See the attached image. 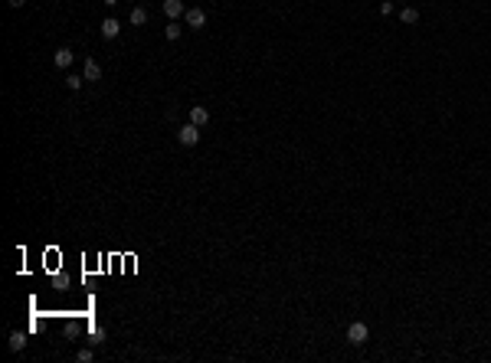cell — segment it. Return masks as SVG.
Wrapping results in <instances>:
<instances>
[{"label": "cell", "instance_id": "1", "mask_svg": "<svg viewBox=\"0 0 491 363\" xmlns=\"http://www.w3.org/2000/svg\"><path fill=\"white\" fill-rule=\"evenodd\" d=\"M367 337H370V327H367L364 321H354L351 327H347V340H351L354 347H364V344H367Z\"/></svg>", "mask_w": 491, "mask_h": 363}, {"label": "cell", "instance_id": "2", "mask_svg": "<svg viewBox=\"0 0 491 363\" xmlns=\"http://www.w3.org/2000/svg\"><path fill=\"white\" fill-rule=\"evenodd\" d=\"M177 141L184 144V147H194V144L200 141V128H196L194 121H190V125H180L177 128Z\"/></svg>", "mask_w": 491, "mask_h": 363}, {"label": "cell", "instance_id": "3", "mask_svg": "<svg viewBox=\"0 0 491 363\" xmlns=\"http://www.w3.org/2000/svg\"><path fill=\"white\" fill-rule=\"evenodd\" d=\"M98 30H101V36H105V40H115L118 33H121V20H115V16H105Z\"/></svg>", "mask_w": 491, "mask_h": 363}, {"label": "cell", "instance_id": "4", "mask_svg": "<svg viewBox=\"0 0 491 363\" xmlns=\"http://www.w3.org/2000/svg\"><path fill=\"white\" fill-rule=\"evenodd\" d=\"M161 7H164V16H167V20H180V16L187 13V7H184L180 0H164Z\"/></svg>", "mask_w": 491, "mask_h": 363}, {"label": "cell", "instance_id": "5", "mask_svg": "<svg viewBox=\"0 0 491 363\" xmlns=\"http://www.w3.org/2000/svg\"><path fill=\"white\" fill-rule=\"evenodd\" d=\"M184 16H187V26H194V30H203V26H206V13H203L200 7H190Z\"/></svg>", "mask_w": 491, "mask_h": 363}, {"label": "cell", "instance_id": "6", "mask_svg": "<svg viewBox=\"0 0 491 363\" xmlns=\"http://www.w3.org/2000/svg\"><path fill=\"white\" fill-rule=\"evenodd\" d=\"M190 121H194L196 128H206L210 125V111L203 108V105H194V108H190Z\"/></svg>", "mask_w": 491, "mask_h": 363}, {"label": "cell", "instance_id": "7", "mask_svg": "<svg viewBox=\"0 0 491 363\" xmlns=\"http://www.w3.org/2000/svg\"><path fill=\"white\" fill-rule=\"evenodd\" d=\"M53 63L59 66V69H69V66H72V49L69 46H59V49H56V56H53Z\"/></svg>", "mask_w": 491, "mask_h": 363}, {"label": "cell", "instance_id": "8", "mask_svg": "<svg viewBox=\"0 0 491 363\" xmlns=\"http://www.w3.org/2000/svg\"><path fill=\"white\" fill-rule=\"evenodd\" d=\"M82 79H89V82H98L101 79V69H98L95 59H86V75H82Z\"/></svg>", "mask_w": 491, "mask_h": 363}, {"label": "cell", "instance_id": "9", "mask_svg": "<svg viewBox=\"0 0 491 363\" xmlns=\"http://www.w3.org/2000/svg\"><path fill=\"white\" fill-rule=\"evenodd\" d=\"M128 23H131V26H144V23H148V10H144V7H134L131 16H128Z\"/></svg>", "mask_w": 491, "mask_h": 363}, {"label": "cell", "instance_id": "10", "mask_svg": "<svg viewBox=\"0 0 491 363\" xmlns=\"http://www.w3.org/2000/svg\"><path fill=\"white\" fill-rule=\"evenodd\" d=\"M7 344H10V350H13V354H20V350L26 347V337H23L20 331H13V334H10V340H7Z\"/></svg>", "mask_w": 491, "mask_h": 363}, {"label": "cell", "instance_id": "11", "mask_svg": "<svg viewBox=\"0 0 491 363\" xmlns=\"http://www.w3.org/2000/svg\"><path fill=\"white\" fill-rule=\"evenodd\" d=\"M399 20H403V23H419V10L416 7H403L399 10Z\"/></svg>", "mask_w": 491, "mask_h": 363}, {"label": "cell", "instance_id": "12", "mask_svg": "<svg viewBox=\"0 0 491 363\" xmlns=\"http://www.w3.org/2000/svg\"><path fill=\"white\" fill-rule=\"evenodd\" d=\"M164 36H167V40H177V36H180V23H177V20H171V23H167V26H164Z\"/></svg>", "mask_w": 491, "mask_h": 363}, {"label": "cell", "instance_id": "13", "mask_svg": "<svg viewBox=\"0 0 491 363\" xmlns=\"http://www.w3.org/2000/svg\"><path fill=\"white\" fill-rule=\"evenodd\" d=\"M82 82H86V79H79V75H69V79H66V85L76 92V88H82Z\"/></svg>", "mask_w": 491, "mask_h": 363}, {"label": "cell", "instance_id": "14", "mask_svg": "<svg viewBox=\"0 0 491 363\" xmlns=\"http://www.w3.org/2000/svg\"><path fill=\"white\" fill-rule=\"evenodd\" d=\"M92 357H95L92 350H79V354H76V360H79V363H89V360H92Z\"/></svg>", "mask_w": 491, "mask_h": 363}, {"label": "cell", "instance_id": "15", "mask_svg": "<svg viewBox=\"0 0 491 363\" xmlns=\"http://www.w3.org/2000/svg\"><path fill=\"white\" fill-rule=\"evenodd\" d=\"M101 340H105V327H95L92 331V344H101Z\"/></svg>", "mask_w": 491, "mask_h": 363}, {"label": "cell", "instance_id": "16", "mask_svg": "<svg viewBox=\"0 0 491 363\" xmlns=\"http://www.w3.org/2000/svg\"><path fill=\"white\" fill-rule=\"evenodd\" d=\"M380 13H383V16L393 13V0H383V3H380Z\"/></svg>", "mask_w": 491, "mask_h": 363}, {"label": "cell", "instance_id": "17", "mask_svg": "<svg viewBox=\"0 0 491 363\" xmlns=\"http://www.w3.org/2000/svg\"><path fill=\"white\" fill-rule=\"evenodd\" d=\"M7 3H10V7H13V10H20V7H23V3H26V0H7Z\"/></svg>", "mask_w": 491, "mask_h": 363}, {"label": "cell", "instance_id": "18", "mask_svg": "<svg viewBox=\"0 0 491 363\" xmlns=\"http://www.w3.org/2000/svg\"><path fill=\"white\" fill-rule=\"evenodd\" d=\"M101 3H105V7H115V3H118V0H101Z\"/></svg>", "mask_w": 491, "mask_h": 363}]
</instances>
